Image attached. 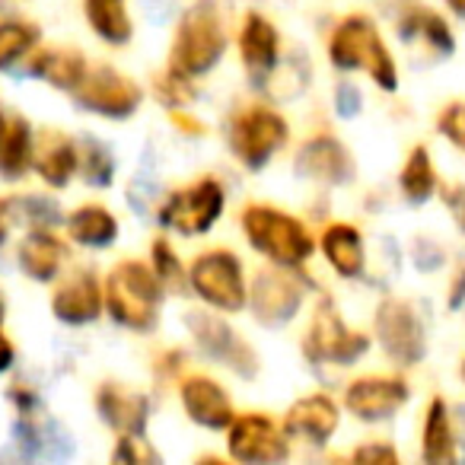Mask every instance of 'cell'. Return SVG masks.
<instances>
[{"label":"cell","instance_id":"obj_1","mask_svg":"<svg viewBox=\"0 0 465 465\" xmlns=\"http://www.w3.org/2000/svg\"><path fill=\"white\" fill-rule=\"evenodd\" d=\"M226 52V4L194 0L173 39V67L188 77L211 71Z\"/></svg>","mask_w":465,"mask_h":465},{"label":"cell","instance_id":"obj_2","mask_svg":"<svg viewBox=\"0 0 465 465\" xmlns=\"http://www.w3.org/2000/svg\"><path fill=\"white\" fill-rule=\"evenodd\" d=\"M329 58L341 71H367L373 84L389 93L399 86V71H395L392 54L376 33L373 20H367V16H348L335 29L329 42Z\"/></svg>","mask_w":465,"mask_h":465},{"label":"cell","instance_id":"obj_3","mask_svg":"<svg viewBox=\"0 0 465 465\" xmlns=\"http://www.w3.org/2000/svg\"><path fill=\"white\" fill-rule=\"evenodd\" d=\"M242 230L252 249H259L274 265L297 268L312 255V236L297 217L268 204H252L242 211Z\"/></svg>","mask_w":465,"mask_h":465},{"label":"cell","instance_id":"obj_4","mask_svg":"<svg viewBox=\"0 0 465 465\" xmlns=\"http://www.w3.org/2000/svg\"><path fill=\"white\" fill-rule=\"evenodd\" d=\"M163 287L156 278L153 265H141V262H122L112 268L109 281H105V306H109L112 319L124 329L147 331L156 322V310H160Z\"/></svg>","mask_w":465,"mask_h":465},{"label":"cell","instance_id":"obj_5","mask_svg":"<svg viewBox=\"0 0 465 465\" xmlns=\"http://www.w3.org/2000/svg\"><path fill=\"white\" fill-rule=\"evenodd\" d=\"M192 287L204 303L223 312H240L249 300L240 259L226 252V249H213V252H204L194 259Z\"/></svg>","mask_w":465,"mask_h":465},{"label":"cell","instance_id":"obj_6","mask_svg":"<svg viewBox=\"0 0 465 465\" xmlns=\"http://www.w3.org/2000/svg\"><path fill=\"white\" fill-rule=\"evenodd\" d=\"M287 122L265 105L240 112L230 124V147L249 169H262L287 143Z\"/></svg>","mask_w":465,"mask_h":465},{"label":"cell","instance_id":"obj_7","mask_svg":"<svg viewBox=\"0 0 465 465\" xmlns=\"http://www.w3.org/2000/svg\"><path fill=\"white\" fill-rule=\"evenodd\" d=\"M367 348H370V338L361 335V331H351L331 303H322L312 312V322L306 329V341H303V351L310 361L316 363L329 361L338 363V367H348L357 357L367 354Z\"/></svg>","mask_w":465,"mask_h":465},{"label":"cell","instance_id":"obj_8","mask_svg":"<svg viewBox=\"0 0 465 465\" xmlns=\"http://www.w3.org/2000/svg\"><path fill=\"white\" fill-rule=\"evenodd\" d=\"M220 211H223V188L217 185V179H201L185 192H175L160 207V220L182 236H201L211 230Z\"/></svg>","mask_w":465,"mask_h":465},{"label":"cell","instance_id":"obj_9","mask_svg":"<svg viewBox=\"0 0 465 465\" xmlns=\"http://www.w3.org/2000/svg\"><path fill=\"white\" fill-rule=\"evenodd\" d=\"M376 335L386 354L401 367H411L424 357V329L405 300H382L376 310Z\"/></svg>","mask_w":465,"mask_h":465},{"label":"cell","instance_id":"obj_10","mask_svg":"<svg viewBox=\"0 0 465 465\" xmlns=\"http://www.w3.org/2000/svg\"><path fill=\"white\" fill-rule=\"evenodd\" d=\"M74 96L86 112H96L105 118H128L141 105L143 93L134 80L122 77L112 67H99V71L86 74L84 84L74 90Z\"/></svg>","mask_w":465,"mask_h":465},{"label":"cell","instance_id":"obj_11","mask_svg":"<svg viewBox=\"0 0 465 465\" xmlns=\"http://www.w3.org/2000/svg\"><path fill=\"white\" fill-rule=\"evenodd\" d=\"M287 430L268 414H240L230 424V456L240 462H278L287 459Z\"/></svg>","mask_w":465,"mask_h":465},{"label":"cell","instance_id":"obj_12","mask_svg":"<svg viewBox=\"0 0 465 465\" xmlns=\"http://www.w3.org/2000/svg\"><path fill=\"white\" fill-rule=\"evenodd\" d=\"M408 401V382L399 376H361L344 392V405L361 420H386Z\"/></svg>","mask_w":465,"mask_h":465},{"label":"cell","instance_id":"obj_13","mask_svg":"<svg viewBox=\"0 0 465 465\" xmlns=\"http://www.w3.org/2000/svg\"><path fill=\"white\" fill-rule=\"evenodd\" d=\"M188 329L194 331L201 348L211 357H217L223 367H232L242 376L255 373V354L226 322H220V319H213V316H204V312H192V316H188Z\"/></svg>","mask_w":465,"mask_h":465},{"label":"cell","instance_id":"obj_14","mask_svg":"<svg viewBox=\"0 0 465 465\" xmlns=\"http://www.w3.org/2000/svg\"><path fill=\"white\" fill-rule=\"evenodd\" d=\"M179 399L185 414L201 427L211 430H223L232 424V405L230 395L220 389V382H213L211 376H188L179 386Z\"/></svg>","mask_w":465,"mask_h":465},{"label":"cell","instance_id":"obj_15","mask_svg":"<svg viewBox=\"0 0 465 465\" xmlns=\"http://www.w3.org/2000/svg\"><path fill=\"white\" fill-rule=\"evenodd\" d=\"M105 303V291L99 287V278L93 272H80L71 281L54 291L52 297V310L61 322L67 325H86L93 319H99Z\"/></svg>","mask_w":465,"mask_h":465},{"label":"cell","instance_id":"obj_16","mask_svg":"<svg viewBox=\"0 0 465 465\" xmlns=\"http://www.w3.org/2000/svg\"><path fill=\"white\" fill-rule=\"evenodd\" d=\"M287 437L306 440V443H325L338 430V405L329 395L316 392L293 401L284 418Z\"/></svg>","mask_w":465,"mask_h":465},{"label":"cell","instance_id":"obj_17","mask_svg":"<svg viewBox=\"0 0 465 465\" xmlns=\"http://www.w3.org/2000/svg\"><path fill=\"white\" fill-rule=\"evenodd\" d=\"M300 300V287L293 284L291 278H281L278 272H262L252 284V306H255V316L262 322L274 325V322H284L297 312Z\"/></svg>","mask_w":465,"mask_h":465},{"label":"cell","instance_id":"obj_18","mask_svg":"<svg viewBox=\"0 0 465 465\" xmlns=\"http://www.w3.org/2000/svg\"><path fill=\"white\" fill-rule=\"evenodd\" d=\"M297 169L319 182L341 185V182H348L351 173H354V163H351L348 150H344L335 137H312V141L300 150Z\"/></svg>","mask_w":465,"mask_h":465},{"label":"cell","instance_id":"obj_19","mask_svg":"<svg viewBox=\"0 0 465 465\" xmlns=\"http://www.w3.org/2000/svg\"><path fill=\"white\" fill-rule=\"evenodd\" d=\"M96 405H99V411H103V418L109 420L118 433H134V437H141L143 427H147L150 401L143 399V395L105 386L103 392L96 395Z\"/></svg>","mask_w":465,"mask_h":465},{"label":"cell","instance_id":"obj_20","mask_svg":"<svg viewBox=\"0 0 465 465\" xmlns=\"http://www.w3.org/2000/svg\"><path fill=\"white\" fill-rule=\"evenodd\" d=\"M29 74L48 80L58 90H77L90 71H86V58L77 48H48V52L35 54Z\"/></svg>","mask_w":465,"mask_h":465},{"label":"cell","instance_id":"obj_21","mask_svg":"<svg viewBox=\"0 0 465 465\" xmlns=\"http://www.w3.org/2000/svg\"><path fill=\"white\" fill-rule=\"evenodd\" d=\"M278 29L259 14H249L246 23H242V33H240V52L242 61H246L249 71H272L274 61H278Z\"/></svg>","mask_w":465,"mask_h":465},{"label":"cell","instance_id":"obj_22","mask_svg":"<svg viewBox=\"0 0 465 465\" xmlns=\"http://www.w3.org/2000/svg\"><path fill=\"white\" fill-rule=\"evenodd\" d=\"M322 252L341 278H357L363 272V240L357 226L331 223L322 232Z\"/></svg>","mask_w":465,"mask_h":465},{"label":"cell","instance_id":"obj_23","mask_svg":"<svg viewBox=\"0 0 465 465\" xmlns=\"http://www.w3.org/2000/svg\"><path fill=\"white\" fill-rule=\"evenodd\" d=\"M64 262V246L52 230H33L20 246V268L33 281H52Z\"/></svg>","mask_w":465,"mask_h":465},{"label":"cell","instance_id":"obj_24","mask_svg":"<svg viewBox=\"0 0 465 465\" xmlns=\"http://www.w3.org/2000/svg\"><path fill=\"white\" fill-rule=\"evenodd\" d=\"M420 452H424V462L430 465H443L456 459V437H452V424H450V411H446V401L430 399L424 414V433H420Z\"/></svg>","mask_w":465,"mask_h":465},{"label":"cell","instance_id":"obj_25","mask_svg":"<svg viewBox=\"0 0 465 465\" xmlns=\"http://www.w3.org/2000/svg\"><path fill=\"white\" fill-rule=\"evenodd\" d=\"M67 232H71V240L80 242V246L103 249L118 236V223L105 207L86 204V207H80V211L71 213V220H67Z\"/></svg>","mask_w":465,"mask_h":465},{"label":"cell","instance_id":"obj_26","mask_svg":"<svg viewBox=\"0 0 465 465\" xmlns=\"http://www.w3.org/2000/svg\"><path fill=\"white\" fill-rule=\"evenodd\" d=\"M33 166V131L26 118H14L0 137V175L4 179H20Z\"/></svg>","mask_w":465,"mask_h":465},{"label":"cell","instance_id":"obj_27","mask_svg":"<svg viewBox=\"0 0 465 465\" xmlns=\"http://www.w3.org/2000/svg\"><path fill=\"white\" fill-rule=\"evenodd\" d=\"M84 10L99 39L112 42V45H124L131 39V20L124 0H84Z\"/></svg>","mask_w":465,"mask_h":465},{"label":"cell","instance_id":"obj_28","mask_svg":"<svg viewBox=\"0 0 465 465\" xmlns=\"http://www.w3.org/2000/svg\"><path fill=\"white\" fill-rule=\"evenodd\" d=\"M35 166H39V175L48 185L64 188L67 182H71V175L77 173V147H74V141H67V137H54V141L42 150Z\"/></svg>","mask_w":465,"mask_h":465},{"label":"cell","instance_id":"obj_29","mask_svg":"<svg viewBox=\"0 0 465 465\" xmlns=\"http://www.w3.org/2000/svg\"><path fill=\"white\" fill-rule=\"evenodd\" d=\"M401 192H405V198L414 201V204H420V201H427L437 192V173H433L427 147H414L411 153H408V163H405V169H401Z\"/></svg>","mask_w":465,"mask_h":465},{"label":"cell","instance_id":"obj_30","mask_svg":"<svg viewBox=\"0 0 465 465\" xmlns=\"http://www.w3.org/2000/svg\"><path fill=\"white\" fill-rule=\"evenodd\" d=\"M401 35H420V39L430 48H437V52H443V54L452 52V33H450V26H446V20L424 7H414L411 14L401 20Z\"/></svg>","mask_w":465,"mask_h":465},{"label":"cell","instance_id":"obj_31","mask_svg":"<svg viewBox=\"0 0 465 465\" xmlns=\"http://www.w3.org/2000/svg\"><path fill=\"white\" fill-rule=\"evenodd\" d=\"M35 42H39V29L33 23H0V71L33 52Z\"/></svg>","mask_w":465,"mask_h":465},{"label":"cell","instance_id":"obj_32","mask_svg":"<svg viewBox=\"0 0 465 465\" xmlns=\"http://www.w3.org/2000/svg\"><path fill=\"white\" fill-rule=\"evenodd\" d=\"M156 96H160L169 109H182V105L194 99L192 77H188V74H179L175 67H169V74H163V77L156 80Z\"/></svg>","mask_w":465,"mask_h":465},{"label":"cell","instance_id":"obj_33","mask_svg":"<svg viewBox=\"0 0 465 465\" xmlns=\"http://www.w3.org/2000/svg\"><path fill=\"white\" fill-rule=\"evenodd\" d=\"M437 124H440V131H443L446 141L456 143L459 150H465V103L446 105V109L440 112Z\"/></svg>","mask_w":465,"mask_h":465},{"label":"cell","instance_id":"obj_34","mask_svg":"<svg viewBox=\"0 0 465 465\" xmlns=\"http://www.w3.org/2000/svg\"><path fill=\"white\" fill-rule=\"evenodd\" d=\"M153 272H156V278L166 281V284H173V281L182 278L179 259H175V252L169 249L166 240H156L153 242Z\"/></svg>","mask_w":465,"mask_h":465},{"label":"cell","instance_id":"obj_35","mask_svg":"<svg viewBox=\"0 0 465 465\" xmlns=\"http://www.w3.org/2000/svg\"><path fill=\"white\" fill-rule=\"evenodd\" d=\"M357 462H386V465H395L399 462V452L392 450V446L386 443H370V446H361V450L354 452Z\"/></svg>","mask_w":465,"mask_h":465},{"label":"cell","instance_id":"obj_36","mask_svg":"<svg viewBox=\"0 0 465 465\" xmlns=\"http://www.w3.org/2000/svg\"><path fill=\"white\" fill-rule=\"evenodd\" d=\"M137 440L134 433H122V440H118V450H115V459L118 462H137V459H153V452L150 450H137Z\"/></svg>","mask_w":465,"mask_h":465},{"label":"cell","instance_id":"obj_37","mask_svg":"<svg viewBox=\"0 0 465 465\" xmlns=\"http://www.w3.org/2000/svg\"><path fill=\"white\" fill-rule=\"evenodd\" d=\"M446 204L452 207V217H456V223L465 230V188H450V192H446Z\"/></svg>","mask_w":465,"mask_h":465},{"label":"cell","instance_id":"obj_38","mask_svg":"<svg viewBox=\"0 0 465 465\" xmlns=\"http://www.w3.org/2000/svg\"><path fill=\"white\" fill-rule=\"evenodd\" d=\"M10 207H14V201H10V198H0V242L7 240V232H10V220H14V213H10Z\"/></svg>","mask_w":465,"mask_h":465},{"label":"cell","instance_id":"obj_39","mask_svg":"<svg viewBox=\"0 0 465 465\" xmlns=\"http://www.w3.org/2000/svg\"><path fill=\"white\" fill-rule=\"evenodd\" d=\"M465 300V268L456 274V281H452V291H450V306L456 310V306H462Z\"/></svg>","mask_w":465,"mask_h":465},{"label":"cell","instance_id":"obj_40","mask_svg":"<svg viewBox=\"0 0 465 465\" xmlns=\"http://www.w3.org/2000/svg\"><path fill=\"white\" fill-rule=\"evenodd\" d=\"M14 344H10V338H4L0 335V373H4V370H10V363H14Z\"/></svg>","mask_w":465,"mask_h":465},{"label":"cell","instance_id":"obj_41","mask_svg":"<svg viewBox=\"0 0 465 465\" xmlns=\"http://www.w3.org/2000/svg\"><path fill=\"white\" fill-rule=\"evenodd\" d=\"M446 4H450V7L456 10L459 16H465V0H446Z\"/></svg>","mask_w":465,"mask_h":465},{"label":"cell","instance_id":"obj_42","mask_svg":"<svg viewBox=\"0 0 465 465\" xmlns=\"http://www.w3.org/2000/svg\"><path fill=\"white\" fill-rule=\"evenodd\" d=\"M4 131H7V122H4V112H0V137H4Z\"/></svg>","mask_w":465,"mask_h":465},{"label":"cell","instance_id":"obj_43","mask_svg":"<svg viewBox=\"0 0 465 465\" xmlns=\"http://www.w3.org/2000/svg\"><path fill=\"white\" fill-rule=\"evenodd\" d=\"M0 322H4V300H0Z\"/></svg>","mask_w":465,"mask_h":465},{"label":"cell","instance_id":"obj_44","mask_svg":"<svg viewBox=\"0 0 465 465\" xmlns=\"http://www.w3.org/2000/svg\"><path fill=\"white\" fill-rule=\"evenodd\" d=\"M462 376H465V363H462Z\"/></svg>","mask_w":465,"mask_h":465}]
</instances>
